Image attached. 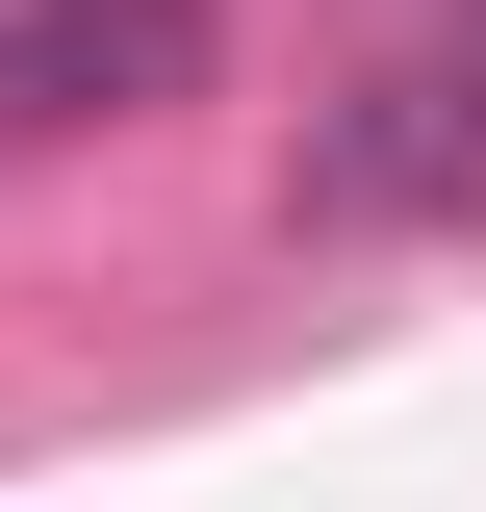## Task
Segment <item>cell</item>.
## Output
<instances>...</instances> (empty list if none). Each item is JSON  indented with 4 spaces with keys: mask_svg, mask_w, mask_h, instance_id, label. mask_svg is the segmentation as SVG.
Returning <instances> with one entry per match:
<instances>
[{
    "mask_svg": "<svg viewBox=\"0 0 486 512\" xmlns=\"http://www.w3.org/2000/svg\"><path fill=\"white\" fill-rule=\"evenodd\" d=\"M307 205H333V231H486V26L384 52L359 103L307 128Z\"/></svg>",
    "mask_w": 486,
    "mask_h": 512,
    "instance_id": "obj_1",
    "label": "cell"
},
{
    "mask_svg": "<svg viewBox=\"0 0 486 512\" xmlns=\"http://www.w3.org/2000/svg\"><path fill=\"white\" fill-rule=\"evenodd\" d=\"M205 77V0H0V128H128Z\"/></svg>",
    "mask_w": 486,
    "mask_h": 512,
    "instance_id": "obj_2",
    "label": "cell"
}]
</instances>
